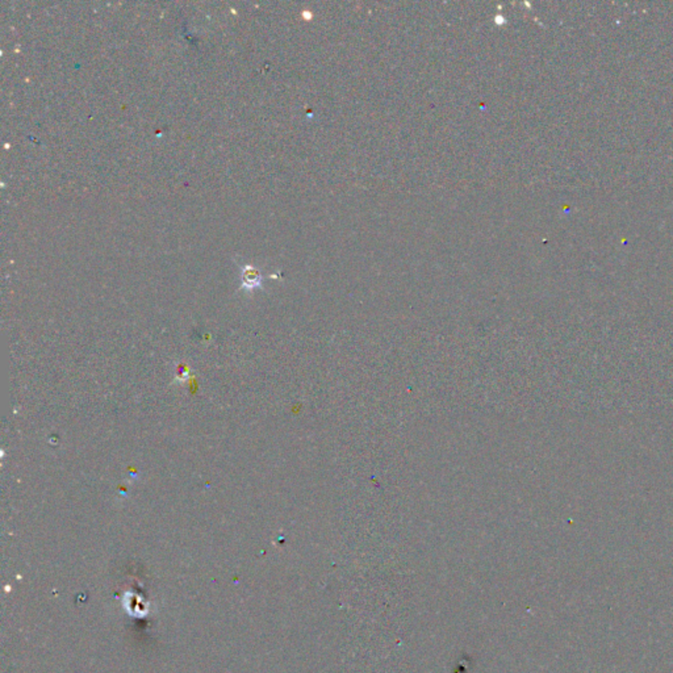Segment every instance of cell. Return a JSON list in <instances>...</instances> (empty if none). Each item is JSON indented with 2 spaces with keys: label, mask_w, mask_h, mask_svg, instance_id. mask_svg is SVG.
Returning <instances> with one entry per match:
<instances>
[{
  "label": "cell",
  "mask_w": 673,
  "mask_h": 673,
  "mask_svg": "<svg viewBox=\"0 0 673 673\" xmlns=\"http://www.w3.org/2000/svg\"><path fill=\"white\" fill-rule=\"evenodd\" d=\"M262 281H263V277L259 272V270L249 265L241 266V287L243 290L252 291L255 288H259L262 287Z\"/></svg>",
  "instance_id": "6da1fadb"
}]
</instances>
